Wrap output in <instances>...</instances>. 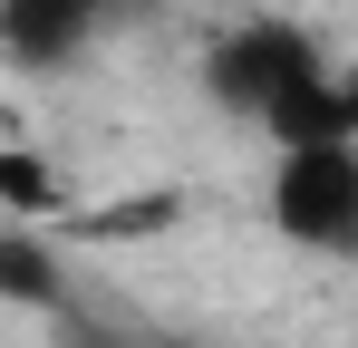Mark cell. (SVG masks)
Returning <instances> with one entry per match:
<instances>
[{
	"instance_id": "cell-1",
	"label": "cell",
	"mask_w": 358,
	"mask_h": 348,
	"mask_svg": "<svg viewBox=\"0 0 358 348\" xmlns=\"http://www.w3.org/2000/svg\"><path fill=\"white\" fill-rule=\"evenodd\" d=\"M271 223L310 242V252H358V136H329V145H281L271 165Z\"/></svg>"
},
{
	"instance_id": "cell-2",
	"label": "cell",
	"mask_w": 358,
	"mask_h": 348,
	"mask_svg": "<svg viewBox=\"0 0 358 348\" xmlns=\"http://www.w3.org/2000/svg\"><path fill=\"white\" fill-rule=\"evenodd\" d=\"M320 68H329V58H320V39H310L300 20H233V29L213 39V58H203V87H213V107H233V116H271L300 78H320Z\"/></svg>"
},
{
	"instance_id": "cell-3",
	"label": "cell",
	"mask_w": 358,
	"mask_h": 348,
	"mask_svg": "<svg viewBox=\"0 0 358 348\" xmlns=\"http://www.w3.org/2000/svg\"><path fill=\"white\" fill-rule=\"evenodd\" d=\"M97 39V0H0V49L20 68H68Z\"/></svg>"
},
{
	"instance_id": "cell-4",
	"label": "cell",
	"mask_w": 358,
	"mask_h": 348,
	"mask_svg": "<svg viewBox=\"0 0 358 348\" xmlns=\"http://www.w3.org/2000/svg\"><path fill=\"white\" fill-rule=\"evenodd\" d=\"M262 126H271V145H329V136H349V97H339V68L300 78L291 97L262 116Z\"/></svg>"
},
{
	"instance_id": "cell-5",
	"label": "cell",
	"mask_w": 358,
	"mask_h": 348,
	"mask_svg": "<svg viewBox=\"0 0 358 348\" xmlns=\"http://www.w3.org/2000/svg\"><path fill=\"white\" fill-rule=\"evenodd\" d=\"M0 300H10V310H59V300H68V290H59V261H49V242H39L29 223L0 242Z\"/></svg>"
},
{
	"instance_id": "cell-6",
	"label": "cell",
	"mask_w": 358,
	"mask_h": 348,
	"mask_svg": "<svg viewBox=\"0 0 358 348\" xmlns=\"http://www.w3.org/2000/svg\"><path fill=\"white\" fill-rule=\"evenodd\" d=\"M0 203H10L20 223H39V213H59V184H49V165H39L29 145H10V155H0Z\"/></svg>"
},
{
	"instance_id": "cell-7",
	"label": "cell",
	"mask_w": 358,
	"mask_h": 348,
	"mask_svg": "<svg viewBox=\"0 0 358 348\" xmlns=\"http://www.w3.org/2000/svg\"><path fill=\"white\" fill-rule=\"evenodd\" d=\"M175 223V194H126L107 213H68V232H87V242H107V232H165Z\"/></svg>"
},
{
	"instance_id": "cell-8",
	"label": "cell",
	"mask_w": 358,
	"mask_h": 348,
	"mask_svg": "<svg viewBox=\"0 0 358 348\" xmlns=\"http://www.w3.org/2000/svg\"><path fill=\"white\" fill-rule=\"evenodd\" d=\"M339 97H349V136H358V68H339Z\"/></svg>"
},
{
	"instance_id": "cell-9",
	"label": "cell",
	"mask_w": 358,
	"mask_h": 348,
	"mask_svg": "<svg viewBox=\"0 0 358 348\" xmlns=\"http://www.w3.org/2000/svg\"><path fill=\"white\" fill-rule=\"evenodd\" d=\"M68 348H126V339H107V329H78V339H68Z\"/></svg>"
},
{
	"instance_id": "cell-10",
	"label": "cell",
	"mask_w": 358,
	"mask_h": 348,
	"mask_svg": "<svg viewBox=\"0 0 358 348\" xmlns=\"http://www.w3.org/2000/svg\"><path fill=\"white\" fill-rule=\"evenodd\" d=\"M155 348H194V339H155Z\"/></svg>"
}]
</instances>
